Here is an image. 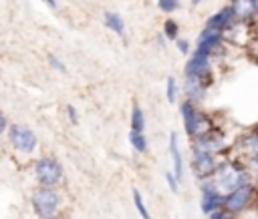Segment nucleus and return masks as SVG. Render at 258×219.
<instances>
[{"label":"nucleus","mask_w":258,"mask_h":219,"mask_svg":"<svg viewBox=\"0 0 258 219\" xmlns=\"http://www.w3.org/2000/svg\"><path fill=\"white\" fill-rule=\"evenodd\" d=\"M165 90H167V100H169V102H175L177 84H175V78H173V76H167V82H165Z\"/></svg>","instance_id":"obj_22"},{"label":"nucleus","mask_w":258,"mask_h":219,"mask_svg":"<svg viewBox=\"0 0 258 219\" xmlns=\"http://www.w3.org/2000/svg\"><path fill=\"white\" fill-rule=\"evenodd\" d=\"M177 22L175 20H165V24H163V34L167 36V38H171V40H177Z\"/></svg>","instance_id":"obj_21"},{"label":"nucleus","mask_w":258,"mask_h":219,"mask_svg":"<svg viewBox=\"0 0 258 219\" xmlns=\"http://www.w3.org/2000/svg\"><path fill=\"white\" fill-rule=\"evenodd\" d=\"M175 42H177V46H179V50H181V52H189V42H187V40L177 38Z\"/></svg>","instance_id":"obj_26"},{"label":"nucleus","mask_w":258,"mask_h":219,"mask_svg":"<svg viewBox=\"0 0 258 219\" xmlns=\"http://www.w3.org/2000/svg\"><path fill=\"white\" fill-rule=\"evenodd\" d=\"M48 62H50V66H52V68H56L58 72H64V70H67V68H64V64H60V60H58L54 54H48Z\"/></svg>","instance_id":"obj_25"},{"label":"nucleus","mask_w":258,"mask_h":219,"mask_svg":"<svg viewBox=\"0 0 258 219\" xmlns=\"http://www.w3.org/2000/svg\"><path fill=\"white\" fill-rule=\"evenodd\" d=\"M224 213H226V211H222V209H218V211H214V213H210V219H224Z\"/></svg>","instance_id":"obj_27"},{"label":"nucleus","mask_w":258,"mask_h":219,"mask_svg":"<svg viewBox=\"0 0 258 219\" xmlns=\"http://www.w3.org/2000/svg\"><path fill=\"white\" fill-rule=\"evenodd\" d=\"M129 143H131V147H133L137 153H145V151H147V139H145V135L139 133V131H129Z\"/></svg>","instance_id":"obj_19"},{"label":"nucleus","mask_w":258,"mask_h":219,"mask_svg":"<svg viewBox=\"0 0 258 219\" xmlns=\"http://www.w3.org/2000/svg\"><path fill=\"white\" fill-rule=\"evenodd\" d=\"M222 149H224V137H222L220 131H214V129L204 133V135H200V137H196L194 145H191L194 153H212V155H216Z\"/></svg>","instance_id":"obj_7"},{"label":"nucleus","mask_w":258,"mask_h":219,"mask_svg":"<svg viewBox=\"0 0 258 219\" xmlns=\"http://www.w3.org/2000/svg\"><path fill=\"white\" fill-rule=\"evenodd\" d=\"M224 193H220L214 185H206L204 187V195H202V211L204 213H214V211H218V209H222L224 207Z\"/></svg>","instance_id":"obj_10"},{"label":"nucleus","mask_w":258,"mask_h":219,"mask_svg":"<svg viewBox=\"0 0 258 219\" xmlns=\"http://www.w3.org/2000/svg\"><path fill=\"white\" fill-rule=\"evenodd\" d=\"M157 6H159L163 12H173V10L179 6V2H177V0H157Z\"/></svg>","instance_id":"obj_23"},{"label":"nucleus","mask_w":258,"mask_h":219,"mask_svg":"<svg viewBox=\"0 0 258 219\" xmlns=\"http://www.w3.org/2000/svg\"><path fill=\"white\" fill-rule=\"evenodd\" d=\"M8 139H10L12 147L16 151H20V153L28 155V153H32L36 149V135L24 125H12L8 129Z\"/></svg>","instance_id":"obj_5"},{"label":"nucleus","mask_w":258,"mask_h":219,"mask_svg":"<svg viewBox=\"0 0 258 219\" xmlns=\"http://www.w3.org/2000/svg\"><path fill=\"white\" fill-rule=\"evenodd\" d=\"M169 153H171V161H173V173L177 179H181L183 175V161H181V153L177 147V135L169 133Z\"/></svg>","instance_id":"obj_14"},{"label":"nucleus","mask_w":258,"mask_h":219,"mask_svg":"<svg viewBox=\"0 0 258 219\" xmlns=\"http://www.w3.org/2000/svg\"><path fill=\"white\" fill-rule=\"evenodd\" d=\"M224 219H234V217H232L230 213H224Z\"/></svg>","instance_id":"obj_30"},{"label":"nucleus","mask_w":258,"mask_h":219,"mask_svg":"<svg viewBox=\"0 0 258 219\" xmlns=\"http://www.w3.org/2000/svg\"><path fill=\"white\" fill-rule=\"evenodd\" d=\"M32 207H34V213L40 217V219H46V217H52L56 207H58V195L52 187H40L34 191L32 195Z\"/></svg>","instance_id":"obj_4"},{"label":"nucleus","mask_w":258,"mask_h":219,"mask_svg":"<svg viewBox=\"0 0 258 219\" xmlns=\"http://www.w3.org/2000/svg\"><path fill=\"white\" fill-rule=\"evenodd\" d=\"M46 219H54V217H46Z\"/></svg>","instance_id":"obj_33"},{"label":"nucleus","mask_w":258,"mask_h":219,"mask_svg":"<svg viewBox=\"0 0 258 219\" xmlns=\"http://www.w3.org/2000/svg\"><path fill=\"white\" fill-rule=\"evenodd\" d=\"M220 40H222V30H218V28H208V26H206V30L200 34V38H198V42H196V50H204V52H210V54H212V50L220 44Z\"/></svg>","instance_id":"obj_11"},{"label":"nucleus","mask_w":258,"mask_h":219,"mask_svg":"<svg viewBox=\"0 0 258 219\" xmlns=\"http://www.w3.org/2000/svg\"><path fill=\"white\" fill-rule=\"evenodd\" d=\"M42 2H46L50 8H54V6H56V2H54V0H42Z\"/></svg>","instance_id":"obj_29"},{"label":"nucleus","mask_w":258,"mask_h":219,"mask_svg":"<svg viewBox=\"0 0 258 219\" xmlns=\"http://www.w3.org/2000/svg\"><path fill=\"white\" fill-rule=\"evenodd\" d=\"M206 76H208V74H204V76H187V78H185L183 92H185V96H187L189 100H191V98H200V96L204 94V90H206V86H208Z\"/></svg>","instance_id":"obj_12"},{"label":"nucleus","mask_w":258,"mask_h":219,"mask_svg":"<svg viewBox=\"0 0 258 219\" xmlns=\"http://www.w3.org/2000/svg\"><path fill=\"white\" fill-rule=\"evenodd\" d=\"M254 6H256V12H258V0H254Z\"/></svg>","instance_id":"obj_32"},{"label":"nucleus","mask_w":258,"mask_h":219,"mask_svg":"<svg viewBox=\"0 0 258 219\" xmlns=\"http://www.w3.org/2000/svg\"><path fill=\"white\" fill-rule=\"evenodd\" d=\"M252 193H254V187L248 185V183H244V185H240L238 189L230 191V193L224 197V207H226V211H228V213H238V211L246 209L248 203H250V199H252Z\"/></svg>","instance_id":"obj_6"},{"label":"nucleus","mask_w":258,"mask_h":219,"mask_svg":"<svg viewBox=\"0 0 258 219\" xmlns=\"http://www.w3.org/2000/svg\"><path fill=\"white\" fill-rule=\"evenodd\" d=\"M208 68H210V52L194 48V54L189 56V60L185 64V74L187 76H204V74H208Z\"/></svg>","instance_id":"obj_9"},{"label":"nucleus","mask_w":258,"mask_h":219,"mask_svg":"<svg viewBox=\"0 0 258 219\" xmlns=\"http://www.w3.org/2000/svg\"><path fill=\"white\" fill-rule=\"evenodd\" d=\"M133 201H135V207H137V211H139V215L143 217V219H153L151 215H149V211H147V207H145V203H143V199H141V193L135 189L133 191Z\"/></svg>","instance_id":"obj_20"},{"label":"nucleus","mask_w":258,"mask_h":219,"mask_svg":"<svg viewBox=\"0 0 258 219\" xmlns=\"http://www.w3.org/2000/svg\"><path fill=\"white\" fill-rule=\"evenodd\" d=\"M143 129H145V115H143L141 106L135 104L133 111H131V131H139V133H143Z\"/></svg>","instance_id":"obj_18"},{"label":"nucleus","mask_w":258,"mask_h":219,"mask_svg":"<svg viewBox=\"0 0 258 219\" xmlns=\"http://www.w3.org/2000/svg\"><path fill=\"white\" fill-rule=\"evenodd\" d=\"M191 169H194V173H196L200 179H208V177L214 175L216 169H218L216 155H212V153H194Z\"/></svg>","instance_id":"obj_8"},{"label":"nucleus","mask_w":258,"mask_h":219,"mask_svg":"<svg viewBox=\"0 0 258 219\" xmlns=\"http://www.w3.org/2000/svg\"><path fill=\"white\" fill-rule=\"evenodd\" d=\"M105 24H107V28L113 30L115 34H123V30H125L123 18H121L119 14H115V12H105Z\"/></svg>","instance_id":"obj_17"},{"label":"nucleus","mask_w":258,"mask_h":219,"mask_svg":"<svg viewBox=\"0 0 258 219\" xmlns=\"http://www.w3.org/2000/svg\"><path fill=\"white\" fill-rule=\"evenodd\" d=\"M234 18V10H232V6H226V8H222L220 12H216L210 20H208V28H218V30H226V26L230 24V20Z\"/></svg>","instance_id":"obj_13"},{"label":"nucleus","mask_w":258,"mask_h":219,"mask_svg":"<svg viewBox=\"0 0 258 219\" xmlns=\"http://www.w3.org/2000/svg\"><path fill=\"white\" fill-rule=\"evenodd\" d=\"M240 151L246 153L248 157H258V131L248 133V135L240 141Z\"/></svg>","instance_id":"obj_16"},{"label":"nucleus","mask_w":258,"mask_h":219,"mask_svg":"<svg viewBox=\"0 0 258 219\" xmlns=\"http://www.w3.org/2000/svg\"><path fill=\"white\" fill-rule=\"evenodd\" d=\"M232 10H234V18H248L256 12V6L254 0H234Z\"/></svg>","instance_id":"obj_15"},{"label":"nucleus","mask_w":258,"mask_h":219,"mask_svg":"<svg viewBox=\"0 0 258 219\" xmlns=\"http://www.w3.org/2000/svg\"><path fill=\"white\" fill-rule=\"evenodd\" d=\"M200 2H202V0H191V4H194V6H196V4H200Z\"/></svg>","instance_id":"obj_31"},{"label":"nucleus","mask_w":258,"mask_h":219,"mask_svg":"<svg viewBox=\"0 0 258 219\" xmlns=\"http://www.w3.org/2000/svg\"><path fill=\"white\" fill-rule=\"evenodd\" d=\"M165 181H167V185H169V189L173 191V193H177V177H175V173H171V171H167L165 173Z\"/></svg>","instance_id":"obj_24"},{"label":"nucleus","mask_w":258,"mask_h":219,"mask_svg":"<svg viewBox=\"0 0 258 219\" xmlns=\"http://www.w3.org/2000/svg\"><path fill=\"white\" fill-rule=\"evenodd\" d=\"M34 175L40 185L44 187H54L62 179V167L54 157H42L34 165Z\"/></svg>","instance_id":"obj_3"},{"label":"nucleus","mask_w":258,"mask_h":219,"mask_svg":"<svg viewBox=\"0 0 258 219\" xmlns=\"http://www.w3.org/2000/svg\"><path fill=\"white\" fill-rule=\"evenodd\" d=\"M246 183V171H244V167L240 165V163H234V161H230V163H226L220 171H218V177H216V183H214V187L220 191V193H230V191H234V189H238L240 185H244Z\"/></svg>","instance_id":"obj_1"},{"label":"nucleus","mask_w":258,"mask_h":219,"mask_svg":"<svg viewBox=\"0 0 258 219\" xmlns=\"http://www.w3.org/2000/svg\"><path fill=\"white\" fill-rule=\"evenodd\" d=\"M181 117H183V123H185V131H187V135H189L191 139H196V137H200V135L212 131V121H210V117L204 115V113H200V111H196L189 100H185V102L181 104Z\"/></svg>","instance_id":"obj_2"},{"label":"nucleus","mask_w":258,"mask_h":219,"mask_svg":"<svg viewBox=\"0 0 258 219\" xmlns=\"http://www.w3.org/2000/svg\"><path fill=\"white\" fill-rule=\"evenodd\" d=\"M67 111H69V117H71V121H77V115H75V108H73V106H69Z\"/></svg>","instance_id":"obj_28"}]
</instances>
